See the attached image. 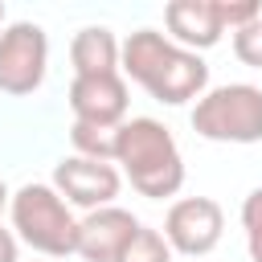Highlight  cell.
<instances>
[{"label":"cell","mask_w":262,"mask_h":262,"mask_svg":"<svg viewBox=\"0 0 262 262\" xmlns=\"http://www.w3.org/2000/svg\"><path fill=\"white\" fill-rule=\"evenodd\" d=\"M119 74L164 106H184L209 90V61L192 49H180L160 29H135L119 45Z\"/></svg>","instance_id":"obj_1"},{"label":"cell","mask_w":262,"mask_h":262,"mask_svg":"<svg viewBox=\"0 0 262 262\" xmlns=\"http://www.w3.org/2000/svg\"><path fill=\"white\" fill-rule=\"evenodd\" d=\"M111 164L147 201H164V196H176L184 188L180 143L151 115H131V119H123L115 127V160Z\"/></svg>","instance_id":"obj_2"},{"label":"cell","mask_w":262,"mask_h":262,"mask_svg":"<svg viewBox=\"0 0 262 262\" xmlns=\"http://www.w3.org/2000/svg\"><path fill=\"white\" fill-rule=\"evenodd\" d=\"M8 217H12L16 242H25L45 258H70L78 246V217L45 180L20 184L8 196Z\"/></svg>","instance_id":"obj_3"},{"label":"cell","mask_w":262,"mask_h":262,"mask_svg":"<svg viewBox=\"0 0 262 262\" xmlns=\"http://www.w3.org/2000/svg\"><path fill=\"white\" fill-rule=\"evenodd\" d=\"M188 123L209 143H262V86L254 82L209 86L196 98Z\"/></svg>","instance_id":"obj_4"},{"label":"cell","mask_w":262,"mask_h":262,"mask_svg":"<svg viewBox=\"0 0 262 262\" xmlns=\"http://www.w3.org/2000/svg\"><path fill=\"white\" fill-rule=\"evenodd\" d=\"M49 74V37L37 20H12L0 29V94L25 98L41 90Z\"/></svg>","instance_id":"obj_5"},{"label":"cell","mask_w":262,"mask_h":262,"mask_svg":"<svg viewBox=\"0 0 262 262\" xmlns=\"http://www.w3.org/2000/svg\"><path fill=\"white\" fill-rule=\"evenodd\" d=\"M164 242L172 246V254L184 258H205L221 246L225 233V209L213 196H180L168 205L164 213Z\"/></svg>","instance_id":"obj_6"},{"label":"cell","mask_w":262,"mask_h":262,"mask_svg":"<svg viewBox=\"0 0 262 262\" xmlns=\"http://www.w3.org/2000/svg\"><path fill=\"white\" fill-rule=\"evenodd\" d=\"M49 184L57 188V196L70 209H86V213L115 205V196L123 192L119 168L106 164V160H86V156H61L53 164V180Z\"/></svg>","instance_id":"obj_7"},{"label":"cell","mask_w":262,"mask_h":262,"mask_svg":"<svg viewBox=\"0 0 262 262\" xmlns=\"http://www.w3.org/2000/svg\"><path fill=\"white\" fill-rule=\"evenodd\" d=\"M70 115L86 127L115 131L127 119V78L123 74H98V78H74L70 82Z\"/></svg>","instance_id":"obj_8"},{"label":"cell","mask_w":262,"mask_h":262,"mask_svg":"<svg viewBox=\"0 0 262 262\" xmlns=\"http://www.w3.org/2000/svg\"><path fill=\"white\" fill-rule=\"evenodd\" d=\"M139 229V217L123 205H106V209H94L78 221V246L74 254L82 262H115L119 250L127 246V237Z\"/></svg>","instance_id":"obj_9"},{"label":"cell","mask_w":262,"mask_h":262,"mask_svg":"<svg viewBox=\"0 0 262 262\" xmlns=\"http://www.w3.org/2000/svg\"><path fill=\"white\" fill-rule=\"evenodd\" d=\"M164 29L168 41H176L180 49H213L225 33L221 16H217V0H172L164 4Z\"/></svg>","instance_id":"obj_10"},{"label":"cell","mask_w":262,"mask_h":262,"mask_svg":"<svg viewBox=\"0 0 262 262\" xmlns=\"http://www.w3.org/2000/svg\"><path fill=\"white\" fill-rule=\"evenodd\" d=\"M119 37L106 25H82L70 41V66L74 78H98V74H119Z\"/></svg>","instance_id":"obj_11"},{"label":"cell","mask_w":262,"mask_h":262,"mask_svg":"<svg viewBox=\"0 0 262 262\" xmlns=\"http://www.w3.org/2000/svg\"><path fill=\"white\" fill-rule=\"evenodd\" d=\"M115 262H172V246L164 242L160 229H151V225L139 221V229L127 237V246L119 250Z\"/></svg>","instance_id":"obj_12"},{"label":"cell","mask_w":262,"mask_h":262,"mask_svg":"<svg viewBox=\"0 0 262 262\" xmlns=\"http://www.w3.org/2000/svg\"><path fill=\"white\" fill-rule=\"evenodd\" d=\"M70 143H74V156H86V160H115V131L106 127H86V123H70Z\"/></svg>","instance_id":"obj_13"},{"label":"cell","mask_w":262,"mask_h":262,"mask_svg":"<svg viewBox=\"0 0 262 262\" xmlns=\"http://www.w3.org/2000/svg\"><path fill=\"white\" fill-rule=\"evenodd\" d=\"M242 229H246L250 262H262V188H254V192L242 201Z\"/></svg>","instance_id":"obj_14"},{"label":"cell","mask_w":262,"mask_h":262,"mask_svg":"<svg viewBox=\"0 0 262 262\" xmlns=\"http://www.w3.org/2000/svg\"><path fill=\"white\" fill-rule=\"evenodd\" d=\"M233 57L250 70H262V16H254L233 33Z\"/></svg>","instance_id":"obj_15"},{"label":"cell","mask_w":262,"mask_h":262,"mask_svg":"<svg viewBox=\"0 0 262 262\" xmlns=\"http://www.w3.org/2000/svg\"><path fill=\"white\" fill-rule=\"evenodd\" d=\"M217 16L229 33H237L242 25H250L254 16H262V4L258 0H217Z\"/></svg>","instance_id":"obj_16"},{"label":"cell","mask_w":262,"mask_h":262,"mask_svg":"<svg viewBox=\"0 0 262 262\" xmlns=\"http://www.w3.org/2000/svg\"><path fill=\"white\" fill-rule=\"evenodd\" d=\"M0 262H20V242H16V233L4 229V225H0Z\"/></svg>","instance_id":"obj_17"},{"label":"cell","mask_w":262,"mask_h":262,"mask_svg":"<svg viewBox=\"0 0 262 262\" xmlns=\"http://www.w3.org/2000/svg\"><path fill=\"white\" fill-rule=\"evenodd\" d=\"M8 196H12V192H8V184L0 180V217H4V209H8Z\"/></svg>","instance_id":"obj_18"},{"label":"cell","mask_w":262,"mask_h":262,"mask_svg":"<svg viewBox=\"0 0 262 262\" xmlns=\"http://www.w3.org/2000/svg\"><path fill=\"white\" fill-rule=\"evenodd\" d=\"M4 16H8V12H4V0H0V29H4Z\"/></svg>","instance_id":"obj_19"}]
</instances>
